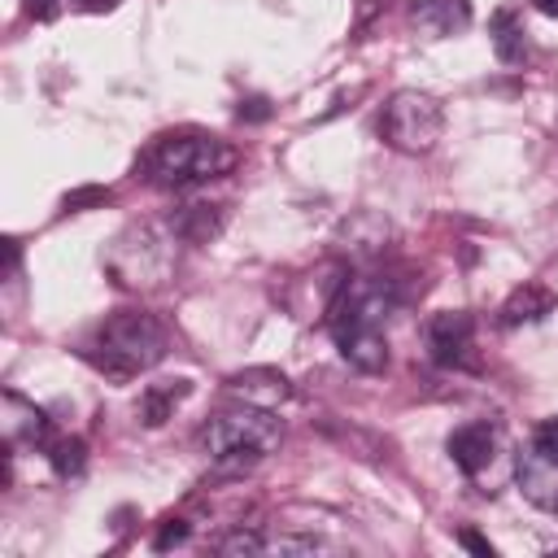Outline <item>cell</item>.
<instances>
[{"mask_svg":"<svg viewBox=\"0 0 558 558\" xmlns=\"http://www.w3.org/2000/svg\"><path fill=\"white\" fill-rule=\"evenodd\" d=\"M227 392L240 397V401H248V405L275 410V405H283V401L292 397V384H288V375L275 371V366H248V371H235V375L227 379Z\"/></svg>","mask_w":558,"mask_h":558,"instance_id":"cell-10","label":"cell"},{"mask_svg":"<svg viewBox=\"0 0 558 558\" xmlns=\"http://www.w3.org/2000/svg\"><path fill=\"white\" fill-rule=\"evenodd\" d=\"M514 484L536 510H558V458L536 436L514 453Z\"/></svg>","mask_w":558,"mask_h":558,"instance_id":"cell-8","label":"cell"},{"mask_svg":"<svg viewBox=\"0 0 558 558\" xmlns=\"http://www.w3.org/2000/svg\"><path fill=\"white\" fill-rule=\"evenodd\" d=\"M52 471L61 475V480H70V475H83V466H87V445L78 440V436H61V440H52Z\"/></svg>","mask_w":558,"mask_h":558,"instance_id":"cell-17","label":"cell"},{"mask_svg":"<svg viewBox=\"0 0 558 558\" xmlns=\"http://www.w3.org/2000/svg\"><path fill=\"white\" fill-rule=\"evenodd\" d=\"M536 440H541V445H545V449L558 458V418H545V423L536 427Z\"/></svg>","mask_w":558,"mask_h":558,"instance_id":"cell-20","label":"cell"},{"mask_svg":"<svg viewBox=\"0 0 558 558\" xmlns=\"http://www.w3.org/2000/svg\"><path fill=\"white\" fill-rule=\"evenodd\" d=\"M201 449L209 453V462L218 466V471H231V475H240V471H248V466H257L266 453H275L279 449V440H283V427H279V418L270 414V410H262V405H231V410H218L205 427H201Z\"/></svg>","mask_w":558,"mask_h":558,"instance_id":"cell-4","label":"cell"},{"mask_svg":"<svg viewBox=\"0 0 558 558\" xmlns=\"http://www.w3.org/2000/svg\"><path fill=\"white\" fill-rule=\"evenodd\" d=\"M275 545H279V549H318V541H314V536H279Z\"/></svg>","mask_w":558,"mask_h":558,"instance_id":"cell-22","label":"cell"},{"mask_svg":"<svg viewBox=\"0 0 558 558\" xmlns=\"http://www.w3.org/2000/svg\"><path fill=\"white\" fill-rule=\"evenodd\" d=\"M214 549H218V554H262V549H266V541H262L257 532L235 527V532H227V536H222Z\"/></svg>","mask_w":558,"mask_h":558,"instance_id":"cell-18","label":"cell"},{"mask_svg":"<svg viewBox=\"0 0 558 558\" xmlns=\"http://www.w3.org/2000/svg\"><path fill=\"white\" fill-rule=\"evenodd\" d=\"M87 9H105V4H113V0H83Z\"/></svg>","mask_w":558,"mask_h":558,"instance_id":"cell-25","label":"cell"},{"mask_svg":"<svg viewBox=\"0 0 558 558\" xmlns=\"http://www.w3.org/2000/svg\"><path fill=\"white\" fill-rule=\"evenodd\" d=\"M549 310H554V292L541 288V283H523V288H514V292L506 296V305H501V327L536 323V318H545Z\"/></svg>","mask_w":558,"mask_h":558,"instance_id":"cell-15","label":"cell"},{"mask_svg":"<svg viewBox=\"0 0 558 558\" xmlns=\"http://www.w3.org/2000/svg\"><path fill=\"white\" fill-rule=\"evenodd\" d=\"M0 436H4L9 449H17V445H39V440L48 436V414H44L35 401H26L22 392L4 388V397H0Z\"/></svg>","mask_w":558,"mask_h":558,"instance_id":"cell-9","label":"cell"},{"mask_svg":"<svg viewBox=\"0 0 558 558\" xmlns=\"http://www.w3.org/2000/svg\"><path fill=\"white\" fill-rule=\"evenodd\" d=\"M26 9H31L35 17H52V9H57V4H52V0H26Z\"/></svg>","mask_w":558,"mask_h":558,"instance_id":"cell-23","label":"cell"},{"mask_svg":"<svg viewBox=\"0 0 558 558\" xmlns=\"http://www.w3.org/2000/svg\"><path fill=\"white\" fill-rule=\"evenodd\" d=\"M166 349H170V336L157 314L118 310L92 331V340L83 344V357L109 379H135V375L153 371L166 357Z\"/></svg>","mask_w":558,"mask_h":558,"instance_id":"cell-2","label":"cell"},{"mask_svg":"<svg viewBox=\"0 0 558 558\" xmlns=\"http://www.w3.org/2000/svg\"><path fill=\"white\" fill-rule=\"evenodd\" d=\"M183 536H187V523H183V519H166V527L157 532L153 545H157V549H170V545H179Z\"/></svg>","mask_w":558,"mask_h":558,"instance_id":"cell-19","label":"cell"},{"mask_svg":"<svg viewBox=\"0 0 558 558\" xmlns=\"http://www.w3.org/2000/svg\"><path fill=\"white\" fill-rule=\"evenodd\" d=\"M423 340H427V353L432 362L440 366H471V349H475V318L466 310H445V314H432L427 327H423Z\"/></svg>","mask_w":558,"mask_h":558,"instance_id":"cell-7","label":"cell"},{"mask_svg":"<svg viewBox=\"0 0 558 558\" xmlns=\"http://www.w3.org/2000/svg\"><path fill=\"white\" fill-rule=\"evenodd\" d=\"M401 305L397 279L388 275H353L340 283L331 310H327V327L336 336V349L349 366L379 375L388 366V318Z\"/></svg>","mask_w":558,"mask_h":558,"instance_id":"cell-1","label":"cell"},{"mask_svg":"<svg viewBox=\"0 0 558 558\" xmlns=\"http://www.w3.org/2000/svg\"><path fill=\"white\" fill-rule=\"evenodd\" d=\"M174 231L166 227H126L109 248H105V270L122 283V288H157L170 279L174 266Z\"/></svg>","mask_w":558,"mask_h":558,"instance_id":"cell-5","label":"cell"},{"mask_svg":"<svg viewBox=\"0 0 558 558\" xmlns=\"http://www.w3.org/2000/svg\"><path fill=\"white\" fill-rule=\"evenodd\" d=\"M192 392V384L187 379H166V384H148L144 392H140V405H135V414H140V423L144 427H161L170 414H174V405L183 401Z\"/></svg>","mask_w":558,"mask_h":558,"instance_id":"cell-13","label":"cell"},{"mask_svg":"<svg viewBox=\"0 0 558 558\" xmlns=\"http://www.w3.org/2000/svg\"><path fill=\"white\" fill-rule=\"evenodd\" d=\"M458 541H462V545H466V549H471V554H484V558H493V545H488V541H484V536H475V532H462V536H458Z\"/></svg>","mask_w":558,"mask_h":558,"instance_id":"cell-21","label":"cell"},{"mask_svg":"<svg viewBox=\"0 0 558 558\" xmlns=\"http://www.w3.org/2000/svg\"><path fill=\"white\" fill-rule=\"evenodd\" d=\"M445 449L462 475H480L497 453V432H493V423H462L449 432Z\"/></svg>","mask_w":558,"mask_h":558,"instance_id":"cell-11","label":"cell"},{"mask_svg":"<svg viewBox=\"0 0 558 558\" xmlns=\"http://www.w3.org/2000/svg\"><path fill=\"white\" fill-rule=\"evenodd\" d=\"M532 4H536L545 17H558V0H532Z\"/></svg>","mask_w":558,"mask_h":558,"instance_id":"cell-24","label":"cell"},{"mask_svg":"<svg viewBox=\"0 0 558 558\" xmlns=\"http://www.w3.org/2000/svg\"><path fill=\"white\" fill-rule=\"evenodd\" d=\"M375 4H379V0H362V13H371V9H375Z\"/></svg>","mask_w":558,"mask_h":558,"instance_id":"cell-26","label":"cell"},{"mask_svg":"<svg viewBox=\"0 0 558 558\" xmlns=\"http://www.w3.org/2000/svg\"><path fill=\"white\" fill-rule=\"evenodd\" d=\"M410 22L423 39H449L471 26V4L466 0H414Z\"/></svg>","mask_w":558,"mask_h":558,"instance_id":"cell-12","label":"cell"},{"mask_svg":"<svg viewBox=\"0 0 558 558\" xmlns=\"http://www.w3.org/2000/svg\"><path fill=\"white\" fill-rule=\"evenodd\" d=\"M488 31H493V48L501 61H510V65L523 61V22L514 17V9H501Z\"/></svg>","mask_w":558,"mask_h":558,"instance_id":"cell-16","label":"cell"},{"mask_svg":"<svg viewBox=\"0 0 558 558\" xmlns=\"http://www.w3.org/2000/svg\"><path fill=\"white\" fill-rule=\"evenodd\" d=\"M179 240H187V244H209L218 231H222V209L218 205H183L179 214H170V222H166Z\"/></svg>","mask_w":558,"mask_h":558,"instance_id":"cell-14","label":"cell"},{"mask_svg":"<svg viewBox=\"0 0 558 558\" xmlns=\"http://www.w3.org/2000/svg\"><path fill=\"white\" fill-rule=\"evenodd\" d=\"M240 161L235 144H227L222 135L209 131H166L148 144L144 153V174L157 187H196V183H214L222 174H231Z\"/></svg>","mask_w":558,"mask_h":558,"instance_id":"cell-3","label":"cell"},{"mask_svg":"<svg viewBox=\"0 0 558 558\" xmlns=\"http://www.w3.org/2000/svg\"><path fill=\"white\" fill-rule=\"evenodd\" d=\"M445 131V109L436 96L427 92H414V87H401L392 92V100L384 105V118H379V135L388 148L397 153H410V157H423L436 148Z\"/></svg>","mask_w":558,"mask_h":558,"instance_id":"cell-6","label":"cell"}]
</instances>
